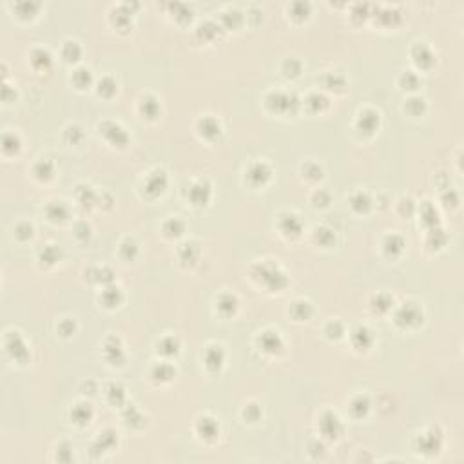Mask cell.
<instances>
[{
	"label": "cell",
	"mask_w": 464,
	"mask_h": 464,
	"mask_svg": "<svg viewBox=\"0 0 464 464\" xmlns=\"http://www.w3.org/2000/svg\"><path fill=\"white\" fill-rule=\"evenodd\" d=\"M254 276L259 279V283H263L267 289H270V290H276V292L287 287V278H285V274L279 270L278 265H274V263H270V261L261 263V265H256V268H254Z\"/></svg>",
	"instance_id": "6da1fadb"
},
{
	"label": "cell",
	"mask_w": 464,
	"mask_h": 464,
	"mask_svg": "<svg viewBox=\"0 0 464 464\" xmlns=\"http://www.w3.org/2000/svg\"><path fill=\"white\" fill-rule=\"evenodd\" d=\"M267 105L272 111H278V113H289V111H294V107L297 105V98L294 94L289 93H270L267 96Z\"/></svg>",
	"instance_id": "7a4b0ae2"
},
{
	"label": "cell",
	"mask_w": 464,
	"mask_h": 464,
	"mask_svg": "<svg viewBox=\"0 0 464 464\" xmlns=\"http://www.w3.org/2000/svg\"><path fill=\"white\" fill-rule=\"evenodd\" d=\"M319 431L327 439H337L341 435V431H343V426H341V421H339L337 415L332 414V412L323 414L321 419H319Z\"/></svg>",
	"instance_id": "3957f363"
},
{
	"label": "cell",
	"mask_w": 464,
	"mask_h": 464,
	"mask_svg": "<svg viewBox=\"0 0 464 464\" xmlns=\"http://www.w3.org/2000/svg\"><path fill=\"white\" fill-rule=\"evenodd\" d=\"M422 319V312L419 310V306L414 303H404L395 314V323L401 327H412Z\"/></svg>",
	"instance_id": "277c9868"
},
{
	"label": "cell",
	"mask_w": 464,
	"mask_h": 464,
	"mask_svg": "<svg viewBox=\"0 0 464 464\" xmlns=\"http://www.w3.org/2000/svg\"><path fill=\"white\" fill-rule=\"evenodd\" d=\"M100 132L105 136V140H109L113 145H118V147H124L129 140L127 132L122 129V126L115 124V122H104L100 124Z\"/></svg>",
	"instance_id": "5b68a950"
},
{
	"label": "cell",
	"mask_w": 464,
	"mask_h": 464,
	"mask_svg": "<svg viewBox=\"0 0 464 464\" xmlns=\"http://www.w3.org/2000/svg\"><path fill=\"white\" fill-rule=\"evenodd\" d=\"M165 185H167V176H165L164 170H153L151 174L147 176V180H145V194L147 196H158L160 192H164Z\"/></svg>",
	"instance_id": "8992f818"
},
{
	"label": "cell",
	"mask_w": 464,
	"mask_h": 464,
	"mask_svg": "<svg viewBox=\"0 0 464 464\" xmlns=\"http://www.w3.org/2000/svg\"><path fill=\"white\" fill-rule=\"evenodd\" d=\"M417 448H419L421 453H426V455H431V453H437L439 448H441V433L435 430H430L422 433L417 441Z\"/></svg>",
	"instance_id": "52a82bcc"
},
{
	"label": "cell",
	"mask_w": 464,
	"mask_h": 464,
	"mask_svg": "<svg viewBox=\"0 0 464 464\" xmlns=\"http://www.w3.org/2000/svg\"><path fill=\"white\" fill-rule=\"evenodd\" d=\"M6 348L9 352L13 359L17 361H26L28 359V348H26V343L22 341V337L18 336L17 332H11L6 337Z\"/></svg>",
	"instance_id": "ba28073f"
},
{
	"label": "cell",
	"mask_w": 464,
	"mask_h": 464,
	"mask_svg": "<svg viewBox=\"0 0 464 464\" xmlns=\"http://www.w3.org/2000/svg\"><path fill=\"white\" fill-rule=\"evenodd\" d=\"M247 178H249L252 185L265 183L270 178V167L267 164H263V162H256L247 169Z\"/></svg>",
	"instance_id": "9c48e42d"
},
{
	"label": "cell",
	"mask_w": 464,
	"mask_h": 464,
	"mask_svg": "<svg viewBox=\"0 0 464 464\" xmlns=\"http://www.w3.org/2000/svg\"><path fill=\"white\" fill-rule=\"evenodd\" d=\"M189 198L194 205H205L211 198V185L209 181H196L194 185L189 189Z\"/></svg>",
	"instance_id": "30bf717a"
},
{
	"label": "cell",
	"mask_w": 464,
	"mask_h": 464,
	"mask_svg": "<svg viewBox=\"0 0 464 464\" xmlns=\"http://www.w3.org/2000/svg\"><path fill=\"white\" fill-rule=\"evenodd\" d=\"M259 346H261L265 352L276 354V352H279V350L283 348V341H281V337H279L278 332L268 330V332L261 334V337H259Z\"/></svg>",
	"instance_id": "8fae6325"
},
{
	"label": "cell",
	"mask_w": 464,
	"mask_h": 464,
	"mask_svg": "<svg viewBox=\"0 0 464 464\" xmlns=\"http://www.w3.org/2000/svg\"><path fill=\"white\" fill-rule=\"evenodd\" d=\"M379 126V115H377L376 111L372 109H366L363 111L359 115V120H357V127H359L361 131L365 132H372L376 131V127Z\"/></svg>",
	"instance_id": "7c38bea8"
},
{
	"label": "cell",
	"mask_w": 464,
	"mask_h": 464,
	"mask_svg": "<svg viewBox=\"0 0 464 464\" xmlns=\"http://www.w3.org/2000/svg\"><path fill=\"white\" fill-rule=\"evenodd\" d=\"M198 129H200V132L205 138H216L219 134V131H221L219 122L216 118H212V116H203L202 120L198 122Z\"/></svg>",
	"instance_id": "4fadbf2b"
},
{
	"label": "cell",
	"mask_w": 464,
	"mask_h": 464,
	"mask_svg": "<svg viewBox=\"0 0 464 464\" xmlns=\"http://www.w3.org/2000/svg\"><path fill=\"white\" fill-rule=\"evenodd\" d=\"M196 430L203 439H209V441L218 435V424H216V421L211 419V417H202V419H198Z\"/></svg>",
	"instance_id": "5bb4252c"
},
{
	"label": "cell",
	"mask_w": 464,
	"mask_h": 464,
	"mask_svg": "<svg viewBox=\"0 0 464 464\" xmlns=\"http://www.w3.org/2000/svg\"><path fill=\"white\" fill-rule=\"evenodd\" d=\"M412 56L421 67H428L433 62V55H431L430 47L426 44H415L414 49H412Z\"/></svg>",
	"instance_id": "9a60e30c"
},
{
	"label": "cell",
	"mask_w": 464,
	"mask_h": 464,
	"mask_svg": "<svg viewBox=\"0 0 464 464\" xmlns=\"http://www.w3.org/2000/svg\"><path fill=\"white\" fill-rule=\"evenodd\" d=\"M105 357L113 363V365H120L124 361V355H122L120 348V341L116 337H109L105 341Z\"/></svg>",
	"instance_id": "2e32d148"
},
{
	"label": "cell",
	"mask_w": 464,
	"mask_h": 464,
	"mask_svg": "<svg viewBox=\"0 0 464 464\" xmlns=\"http://www.w3.org/2000/svg\"><path fill=\"white\" fill-rule=\"evenodd\" d=\"M352 343L355 348L365 350L372 344V332L366 327H357L352 332Z\"/></svg>",
	"instance_id": "e0dca14e"
},
{
	"label": "cell",
	"mask_w": 464,
	"mask_h": 464,
	"mask_svg": "<svg viewBox=\"0 0 464 464\" xmlns=\"http://www.w3.org/2000/svg\"><path fill=\"white\" fill-rule=\"evenodd\" d=\"M279 229L283 230L287 236H299L301 232V221L294 214H287L279 221Z\"/></svg>",
	"instance_id": "ac0fdd59"
},
{
	"label": "cell",
	"mask_w": 464,
	"mask_h": 464,
	"mask_svg": "<svg viewBox=\"0 0 464 464\" xmlns=\"http://www.w3.org/2000/svg\"><path fill=\"white\" fill-rule=\"evenodd\" d=\"M203 359H205V365L211 370H218L221 363H223V350L219 348V346H209L205 350V357Z\"/></svg>",
	"instance_id": "d6986e66"
},
{
	"label": "cell",
	"mask_w": 464,
	"mask_h": 464,
	"mask_svg": "<svg viewBox=\"0 0 464 464\" xmlns=\"http://www.w3.org/2000/svg\"><path fill=\"white\" fill-rule=\"evenodd\" d=\"M178 256L183 263H194L200 256V249H198L196 243H183L178 251Z\"/></svg>",
	"instance_id": "ffe728a7"
},
{
	"label": "cell",
	"mask_w": 464,
	"mask_h": 464,
	"mask_svg": "<svg viewBox=\"0 0 464 464\" xmlns=\"http://www.w3.org/2000/svg\"><path fill=\"white\" fill-rule=\"evenodd\" d=\"M91 415H93V412L89 408V404H77V406L71 410V419L75 421L77 424H87L89 419H91Z\"/></svg>",
	"instance_id": "44dd1931"
},
{
	"label": "cell",
	"mask_w": 464,
	"mask_h": 464,
	"mask_svg": "<svg viewBox=\"0 0 464 464\" xmlns=\"http://www.w3.org/2000/svg\"><path fill=\"white\" fill-rule=\"evenodd\" d=\"M31 64L37 69H45L51 64V55L45 49H33L31 51Z\"/></svg>",
	"instance_id": "7402d4cb"
},
{
	"label": "cell",
	"mask_w": 464,
	"mask_h": 464,
	"mask_svg": "<svg viewBox=\"0 0 464 464\" xmlns=\"http://www.w3.org/2000/svg\"><path fill=\"white\" fill-rule=\"evenodd\" d=\"M45 212H47V216H49L53 221H58V219L67 218V207L62 202L49 203V205H47V209H45Z\"/></svg>",
	"instance_id": "603a6c76"
},
{
	"label": "cell",
	"mask_w": 464,
	"mask_h": 464,
	"mask_svg": "<svg viewBox=\"0 0 464 464\" xmlns=\"http://www.w3.org/2000/svg\"><path fill=\"white\" fill-rule=\"evenodd\" d=\"M107 399H109V403H113L115 406H120L122 403H124V399H126V392H124V388L120 386V384H109L107 386Z\"/></svg>",
	"instance_id": "cb8c5ba5"
},
{
	"label": "cell",
	"mask_w": 464,
	"mask_h": 464,
	"mask_svg": "<svg viewBox=\"0 0 464 464\" xmlns=\"http://www.w3.org/2000/svg\"><path fill=\"white\" fill-rule=\"evenodd\" d=\"M153 377L156 381H169L170 377H174V370L167 363H160L153 368Z\"/></svg>",
	"instance_id": "d4e9b609"
},
{
	"label": "cell",
	"mask_w": 464,
	"mask_h": 464,
	"mask_svg": "<svg viewBox=\"0 0 464 464\" xmlns=\"http://www.w3.org/2000/svg\"><path fill=\"white\" fill-rule=\"evenodd\" d=\"M71 80L75 82V85H78L80 89L87 87L89 84H91V71L85 69V67H78L77 71L73 73Z\"/></svg>",
	"instance_id": "484cf974"
},
{
	"label": "cell",
	"mask_w": 464,
	"mask_h": 464,
	"mask_svg": "<svg viewBox=\"0 0 464 464\" xmlns=\"http://www.w3.org/2000/svg\"><path fill=\"white\" fill-rule=\"evenodd\" d=\"M236 306H238V299H236L232 294H223L219 295L218 299V308L223 314H232V312L236 310Z\"/></svg>",
	"instance_id": "4316f807"
},
{
	"label": "cell",
	"mask_w": 464,
	"mask_h": 464,
	"mask_svg": "<svg viewBox=\"0 0 464 464\" xmlns=\"http://www.w3.org/2000/svg\"><path fill=\"white\" fill-rule=\"evenodd\" d=\"M120 299H122V294H120V290H118V287H107V289L104 290V294H102V301H104L105 306L118 305Z\"/></svg>",
	"instance_id": "83f0119b"
},
{
	"label": "cell",
	"mask_w": 464,
	"mask_h": 464,
	"mask_svg": "<svg viewBox=\"0 0 464 464\" xmlns=\"http://www.w3.org/2000/svg\"><path fill=\"white\" fill-rule=\"evenodd\" d=\"M140 111H142V113L147 116V118H154V116L158 115L160 105H158V102L153 98V96H147V98L142 100V104H140Z\"/></svg>",
	"instance_id": "f1b7e54d"
},
{
	"label": "cell",
	"mask_w": 464,
	"mask_h": 464,
	"mask_svg": "<svg viewBox=\"0 0 464 464\" xmlns=\"http://www.w3.org/2000/svg\"><path fill=\"white\" fill-rule=\"evenodd\" d=\"M33 172L40 180H47V178H51V174H53V164H51L49 160H40V162H37V165H35Z\"/></svg>",
	"instance_id": "f546056e"
},
{
	"label": "cell",
	"mask_w": 464,
	"mask_h": 464,
	"mask_svg": "<svg viewBox=\"0 0 464 464\" xmlns=\"http://www.w3.org/2000/svg\"><path fill=\"white\" fill-rule=\"evenodd\" d=\"M350 202H352V207H354L357 212H363V211H366V209L370 207V196L363 191L355 192Z\"/></svg>",
	"instance_id": "4dcf8cb0"
},
{
	"label": "cell",
	"mask_w": 464,
	"mask_h": 464,
	"mask_svg": "<svg viewBox=\"0 0 464 464\" xmlns=\"http://www.w3.org/2000/svg\"><path fill=\"white\" fill-rule=\"evenodd\" d=\"M368 406H370V403H368V399L366 397H355L354 401H352V404H350V412L355 415V417H363V415L368 412Z\"/></svg>",
	"instance_id": "1f68e13d"
},
{
	"label": "cell",
	"mask_w": 464,
	"mask_h": 464,
	"mask_svg": "<svg viewBox=\"0 0 464 464\" xmlns=\"http://www.w3.org/2000/svg\"><path fill=\"white\" fill-rule=\"evenodd\" d=\"M292 314H294V317H297V319H306V317L312 314V306L308 301H295L294 305H292Z\"/></svg>",
	"instance_id": "d6a6232c"
},
{
	"label": "cell",
	"mask_w": 464,
	"mask_h": 464,
	"mask_svg": "<svg viewBox=\"0 0 464 464\" xmlns=\"http://www.w3.org/2000/svg\"><path fill=\"white\" fill-rule=\"evenodd\" d=\"M2 147H4L6 153H15V151H18V147H20V140H18V136L15 132H6V134L2 136Z\"/></svg>",
	"instance_id": "836d02e7"
},
{
	"label": "cell",
	"mask_w": 464,
	"mask_h": 464,
	"mask_svg": "<svg viewBox=\"0 0 464 464\" xmlns=\"http://www.w3.org/2000/svg\"><path fill=\"white\" fill-rule=\"evenodd\" d=\"M58 257H60V251L55 245H45L44 251L40 252L42 263H47V265H53L55 261H58Z\"/></svg>",
	"instance_id": "e575fe53"
},
{
	"label": "cell",
	"mask_w": 464,
	"mask_h": 464,
	"mask_svg": "<svg viewBox=\"0 0 464 464\" xmlns=\"http://www.w3.org/2000/svg\"><path fill=\"white\" fill-rule=\"evenodd\" d=\"M403 247H404V243H403V240L399 238V236H395V234H392V236H388L386 238V241H384V251L388 252V254H399V252L403 251Z\"/></svg>",
	"instance_id": "d590c367"
},
{
	"label": "cell",
	"mask_w": 464,
	"mask_h": 464,
	"mask_svg": "<svg viewBox=\"0 0 464 464\" xmlns=\"http://www.w3.org/2000/svg\"><path fill=\"white\" fill-rule=\"evenodd\" d=\"M164 232L167 236H180L181 232H183V223H181L180 219L178 218H170V219H167L164 223Z\"/></svg>",
	"instance_id": "8d00e7d4"
},
{
	"label": "cell",
	"mask_w": 464,
	"mask_h": 464,
	"mask_svg": "<svg viewBox=\"0 0 464 464\" xmlns=\"http://www.w3.org/2000/svg\"><path fill=\"white\" fill-rule=\"evenodd\" d=\"M115 444H116V435L113 433V431H104V433H100L98 441H96V446H98L100 452H105V450L113 448Z\"/></svg>",
	"instance_id": "74e56055"
},
{
	"label": "cell",
	"mask_w": 464,
	"mask_h": 464,
	"mask_svg": "<svg viewBox=\"0 0 464 464\" xmlns=\"http://www.w3.org/2000/svg\"><path fill=\"white\" fill-rule=\"evenodd\" d=\"M306 105H308V109H312V111H321L328 105V100L319 93H312L310 96L306 98Z\"/></svg>",
	"instance_id": "f35d334b"
},
{
	"label": "cell",
	"mask_w": 464,
	"mask_h": 464,
	"mask_svg": "<svg viewBox=\"0 0 464 464\" xmlns=\"http://www.w3.org/2000/svg\"><path fill=\"white\" fill-rule=\"evenodd\" d=\"M314 238H316V241L321 243V245H330V243L336 240L334 232L330 229H327V227H317L316 232H314Z\"/></svg>",
	"instance_id": "ab89813d"
},
{
	"label": "cell",
	"mask_w": 464,
	"mask_h": 464,
	"mask_svg": "<svg viewBox=\"0 0 464 464\" xmlns=\"http://www.w3.org/2000/svg\"><path fill=\"white\" fill-rule=\"evenodd\" d=\"M158 350L164 355H172L178 352V341L174 337H164L158 343Z\"/></svg>",
	"instance_id": "60d3db41"
},
{
	"label": "cell",
	"mask_w": 464,
	"mask_h": 464,
	"mask_svg": "<svg viewBox=\"0 0 464 464\" xmlns=\"http://www.w3.org/2000/svg\"><path fill=\"white\" fill-rule=\"evenodd\" d=\"M372 306H374L376 312H386L388 308L392 306V299H390V295H386V294H379L374 297Z\"/></svg>",
	"instance_id": "b9f144b4"
},
{
	"label": "cell",
	"mask_w": 464,
	"mask_h": 464,
	"mask_svg": "<svg viewBox=\"0 0 464 464\" xmlns=\"http://www.w3.org/2000/svg\"><path fill=\"white\" fill-rule=\"evenodd\" d=\"M136 252H138V247H136V243H134L132 240H129V238H127V240L122 241L120 254L126 257V259H132V257L136 256Z\"/></svg>",
	"instance_id": "7bdbcfd3"
},
{
	"label": "cell",
	"mask_w": 464,
	"mask_h": 464,
	"mask_svg": "<svg viewBox=\"0 0 464 464\" xmlns=\"http://www.w3.org/2000/svg\"><path fill=\"white\" fill-rule=\"evenodd\" d=\"M303 174H305L308 180H319V178L323 176V170L317 164L308 162V164L303 165Z\"/></svg>",
	"instance_id": "ee69618b"
},
{
	"label": "cell",
	"mask_w": 464,
	"mask_h": 464,
	"mask_svg": "<svg viewBox=\"0 0 464 464\" xmlns=\"http://www.w3.org/2000/svg\"><path fill=\"white\" fill-rule=\"evenodd\" d=\"M116 91V84H115V80L111 77H105V78H102L100 80V84H98V93L100 94H104V96H111V94L115 93Z\"/></svg>",
	"instance_id": "f6af8a7d"
},
{
	"label": "cell",
	"mask_w": 464,
	"mask_h": 464,
	"mask_svg": "<svg viewBox=\"0 0 464 464\" xmlns=\"http://www.w3.org/2000/svg\"><path fill=\"white\" fill-rule=\"evenodd\" d=\"M77 196H78V200L84 203V205H87V203H94V200H96L93 189H91V187H85V185L78 187Z\"/></svg>",
	"instance_id": "bcb514c9"
},
{
	"label": "cell",
	"mask_w": 464,
	"mask_h": 464,
	"mask_svg": "<svg viewBox=\"0 0 464 464\" xmlns=\"http://www.w3.org/2000/svg\"><path fill=\"white\" fill-rule=\"evenodd\" d=\"M64 56H66V60H78V56H80V47H78L77 42H66L64 44Z\"/></svg>",
	"instance_id": "7dc6e473"
},
{
	"label": "cell",
	"mask_w": 464,
	"mask_h": 464,
	"mask_svg": "<svg viewBox=\"0 0 464 464\" xmlns=\"http://www.w3.org/2000/svg\"><path fill=\"white\" fill-rule=\"evenodd\" d=\"M325 85L330 89H339L344 85V78L339 73H327L325 77Z\"/></svg>",
	"instance_id": "c3c4849f"
},
{
	"label": "cell",
	"mask_w": 464,
	"mask_h": 464,
	"mask_svg": "<svg viewBox=\"0 0 464 464\" xmlns=\"http://www.w3.org/2000/svg\"><path fill=\"white\" fill-rule=\"evenodd\" d=\"M404 109L408 111L410 115H419L421 111H424V100L422 98H410L404 105Z\"/></svg>",
	"instance_id": "681fc988"
},
{
	"label": "cell",
	"mask_w": 464,
	"mask_h": 464,
	"mask_svg": "<svg viewBox=\"0 0 464 464\" xmlns=\"http://www.w3.org/2000/svg\"><path fill=\"white\" fill-rule=\"evenodd\" d=\"M422 221H424L426 225H430V227H433L437 221V211L431 205H424L422 207Z\"/></svg>",
	"instance_id": "f907efd6"
},
{
	"label": "cell",
	"mask_w": 464,
	"mask_h": 464,
	"mask_svg": "<svg viewBox=\"0 0 464 464\" xmlns=\"http://www.w3.org/2000/svg\"><path fill=\"white\" fill-rule=\"evenodd\" d=\"M124 417H126V422L131 426H136L138 421H143V417L140 414H138V410L134 408V406H129V408L126 410V414H124Z\"/></svg>",
	"instance_id": "816d5d0a"
},
{
	"label": "cell",
	"mask_w": 464,
	"mask_h": 464,
	"mask_svg": "<svg viewBox=\"0 0 464 464\" xmlns=\"http://www.w3.org/2000/svg\"><path fill=\"white\" fill-rule=\"evenodd\" d=\"M401 84L404 85V89H415L417 85H419V78L415 77L412 71H408L401 77Z\"/></svg>",
	"instance_id": "f5cc1de1"
},
{
	"label": "cell",
	"mask_w": 464,
	"mask_h": 464,
	"mask_svg": "<svg viewBox=\"0 0 464 464\" xmlns=\"http://www.w3.org/2000/svg\"><path fill=\"white\" fill-rule=\"evenodd\" d=\"M82 136H84V132L78 126H69L66 129V138L69 142H78V140H82Z\"/></svg>",
	"instance_id": "db71d44e"
},
{
	"label": "cell",
	"mask_w": 464,
	"mask_h": 464,
	"mask_svg": "<svg viewBox=\"0 0 464 464\" xmlns=\"http://www.w3.org/2000/svg\"><path fill=\"white\" fill-rule=\"evenodd\" d=\"M17 238H20V240H28V238H31L33 236V227L29 223H20L17 227Z\"/></svg>",
	"instance_id": "11a10c76"
},
{
	"label": "cell",
	"mask_w": 464,
	"mask_h": 464,
	"mask_svg": "<svg viewBox=\"0 0 464 464\" xmlns=\"http://www.w3.org/2000/svg\"><path fill=\"white\" fill-rule=\"evenodd\" d=\"M327 334L328 337H339L341 334H343V327H341V323L337 321H332L327 325Z\"/></svg>",
	"instance_id": "9f6ffc18"
},
{
	"label": "cell",
	"mask_w": 464,
	"mask_h": 464,
	"mask_svg": "<svg viewBox=\"0 0 464 464\" xmlns=\"http://www.w3.org/2000/svg\"><path fill=\"white\" fill-rule=\"evenodd\" d=\"M283 69H285V75H287V77H295V75L299 73V64H297L295 60H287L285 62Z\"/></svg>",
	"instance_id": "6f0895ef"
},
{
	"label": "cell",
	"mask_w": 464,
	"mask_h": 464,
	"mask_svg": "<svg viewBox=\"0 0 464 464\" xmlns=\"http://www.w3.org/2000/svg\"><path fill=\"white\" fill-rule=\"evenodd\" d=\"M290 9L294 11V17L303 18V17H306V13H308V4H303V2H297V4H294V6L290 7Z\"/></svg>",
	"instance_id": "680465c9"
},
{
	"label": "cell",
	"mask_w": 464,
	"mask_h": 464,
	"mask_svg": "<svg viewBox=\"0 0 464 464\" xmlns=\"http://www.w3.org/2000/svg\"><path fill=\"white\" fill-rule=\"evenodd\" d=\"M328 202H330V196H328L325 191H317L316 194H314V203H316V205L325 207V205H328Z\"/></svg>",
	"instance_id": "91938a15"
},
{
	"label": "cell",
	"mask_w": 464,
	"mask_h": 464,
	"mask_svg": "<svg viewBox=\"0 0 464 464\" xmlns=\"http://www.w3.org/2000/svg\"><path fill=\"white\" fill-rule=\"evenodd\" d=\"M257 415H259V408H257L256 404H249L245 408V417L249 421H256Z\"/></svg>",
	"instance_id": "94428289"
},
{
	"label": "cell",
	"mask_w": 464,
	"mask_h": 464,
	"mask_svg": "<svg viewBox=\"0 0 464 464\" xmlns=\"http://www.w3.org/2000/svg\"><path fill=\"white\" fill-rule=\"evenodd\" d=\"M58 330H60L64 336H69V334H73V330H75V323L69 321V319H66V321L60 323V327H58Z\"/></svg>",
	"instance_id": "6125c7cd"
},
{
	"label": "cell",
	"mask_w": 464,
	"mask_h": 464,
	"mask_svg": "<svg viewBox=\"0 0 464 464\" xmlns=\"http://www.w3.org/2000/svg\"><path fill=\"white\" fill-rule=\"evenodd\" d=\"M234 20H238V22L241 20V15L238 11H229V13H225L223 15V22L227 24V26H232Z\"/></svg>",
	"instance_id": "be15d7a7"
},
{
	"label": "cell",
	"mask_w": 464,
	"mask_h": 464,
	"mask_svg": "<svg viewBox=\"0 0 464 464\" xmlns=\"http://www.w3.org/2000/svg\"><path fill=\"white\" fill-rule=\"evenodd\" d=\"M89 230H91V229H89V225H87V223H84V221H82V223H78V225H77L75 232H77L78 238H82V240H84V238H89Z\"/></svg>",
	"instance_id": "e7e4bbea"
}]
</instances>
